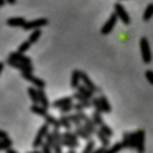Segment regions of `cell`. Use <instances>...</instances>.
I'll list each match as a JSON object with an SVG mask.
<instances>
[{
    "instance_id": "cell-1",
    "label": "cell",
    "mask_w": 153,
    "mask_h": 153,
    "mask_svg": "<svg viewBox=\"0 0 153 153\" xmlns=\"http://www.w3.org/2000/svg\"><path fill=\"white\" fill-rule=\"evenodd\" d=\"M9 58H13L15 61H18L21 65H22V71H28V73H31L33 71V65H31V59L28 58V56H25V55H22V52H12L10 55H9ZM21 71V73H22Z\"/></svg>"
},
{
    "instance_id": "cell-2",
    "label": "cell",
    "mask_w": 153,
    "mask_h": 153,
    "mask_svg": "<svg viewBox=\"0 0 153 153\" xmlns=\"http://www.w3.org/2000/svg\"><path fill=\"white\" fill-rule=\"evenodd\" d=\"M92 120L95 122V125L98 126V129H101L107 137H113V129H111V128H108V126L105 125V122L102 120L101 110H97V108H95V111H94V114H92Z\"/></svg>"
},
{
    "instance_id": "cell-3",
    "label": "cell",
    "mask_w": 153,
    "mask_h": 153,
    "mask_svg": "<svg viewBox=\"0 0 153 153\" xmlns=\"http://www.w3.org/2000/svg\"><path fill=\"white\" fill-rule=\"evenodd\" d=\"M77 137H79V135H77L76 132H70V131H67L65 134H62L61 143H62L64 146L70 147V149H74V147L79 144V138H77Z\"/></svg>"
},
{
    "instance_id": "cell-4",
    "label": "cell",
    "mask_w": 153,
    "mask_h": 153,
    "mask_svg": "<svg viewBox=\"0 0 153 153\" xmlns=\"http://www.w3.org/2000/svg\"><path fill=\"white\" fill-rule=\"evenodd\" d=\"M48 134H49V123H43V125L39 128V131H37V135H36V138H34V141H33V147L42 146V144H43V138H46Z\"/></svg>"
},
{
    "instance_id": "cell-5",
    "label": "cell",
    "mask_w": 153,
    "mask_h": 153,
    "mask_svg": "<svg viewBox=\"0 0 153 153\" xmlns=\"http://www.w3.org/2000/svg\"><path fill=\"white\" fill-rule=\"evenodd\" d=\"M122 144H123V149H134V147H137V132H125Z\"/></svg>"
},
{
    "instance_id": "cell-6",
    "label": "cell",
    "mask_w": 153,
    "mask_h": 153,
    "mask_svg": "<svg viewBox=\"0 0 153 153\" xmlns=\"http://www.w3.org/2000/svg\"><path fill=\"white\" fill-rule=\"evenodd\" d=\"M140 51H141V56L144 62H150L152 61V53H150V46L146 37H141L140 40Z\"/></svg>"
},
{
    "instance_id": "cell-7",
    "label": "cell",
    "mask_w": 153,
    "mask_h": 153,
    "mask_svg": "<svg viewBox=\"0 0 153 153\" xmlns=\"http://www.w3.org/2000/svg\"><path fill=\"white\" fill-rule=\"evenodd\" d=\"M117 15L116 13H111L110 15V18L107 19V22L102 25V28H101V33L105 36V34H110L111 31H113V28H114V25H116V22H117Z\"/></svg>"
},
{
    "instance_id": "cell-8",
    "label": "cell",
    "mask_w": 153,
    "mask_h": 153,
    "mask_svg": "<svg viewBox=\"0 0 153 153\" xmlns=\"http://www.w3.org/2000/svg\"><path fill=\"white\" fill-rule=\"evenodd\" d=\"M114 13L117 15V18H119V19H122V22H123V24H126V25H128V24L131 22L128 12L125 10V7H123L120 3H116V4H114Z\"/></svg>"
},
{
    "instance_id": "cell-9",
    "label": "cell",
    "mask_w": 153,
    "mask_h": 153,
    "mask_svg": "<svg viewBox=\"0 0 153 153\" xmlns=\"http://www.w3.org/2000/svg\"><path fill=\"white\" fill-rule=\"evenodd\" d=\"M48 24V19L46 18H37V19H33V21H28L22 28L27 31V30H37V28H40V27H43V25H46Z\"/></svg>"
},
{
    "instance_id": "cell-10",
    "label": "cell",
    "mask_w": 153,
    "mask_h": 153,
    "mask_svg": "<svg viewBox=\"0 0 153 153\" xmlns=\"http://www.w3.org/2000/svg\"><path fill=\"white\" fill-rule=\"evenodd\" d=\"M22 77L25 79V80H30L34 86H37V88H45V82L40 79V77H36V76H33L31 73H28V71H22Z\"/></svg>"
},
{
    "instance_id": "cell-11",
    "label": "cell",
    "mask_w": 153,
    "mask_h": 153,
    "mask_svg": "<svg viewBox=\"0 0 153 153\" xmlns=\"http://www.w3.org/2000/svg\"><path fill=\"white\" fill-rule=\"evenodd\" d=\"M144 140H146V134L143 129L137 131V150L138 153H144Z\"/></svg>"
},
{
    "instance_id": "cell-12",
    "label": "cell",
    "mask_w": 153,
    "mask_h": 153,
    "mask_svg": "<svg viewBox=\"0 0 153 153\" xmlns=\"http://www.w3.org/2000/svg\"><path fill=\"white\" fill-rule=\"evenodd\" d=\"M25 24H27V21L22 16H12L7 19V25H10V27H21L22 28Z\"/></svg>"
},
{
    "instance_id": "cell-13",
    "label": "cell",
    "mask_w": 153,
    "mask_h": 153,
    "mask_svg": "<svg viewBox=\"0 0 153 153\" xmlns=\"http://www.w3.org/2000/svg\"><path fill=\"white\" fill-rule=\"evenodd\" d=\"M80 76H82V71H79V70H73V73H71V82H70L71 88L77 89V88L80 86V80H82Z\"/></svg>"
},
{
    "instance_id": "cell-14",
    "label": "cell",
    "mask_w": 153,
    "mask_h": 153,
    "mask_svg": "<svg viewBox=\"0 0 153 153\" xmlns=\"http://www.w3.org/2000/svg\"><path fill=\"white\" fill-rule=\"evenodd\" d=\"M80 77H82V82H83V85H85L88 89H91L92 92H98V91H100V89H98V88L94 85V82L89 79V76H88L86 73H82V76H80Z\"/></svg>"
},
{
    "instance_id": "cell-15",
    "label": "cell",
    "mask_w": 153,
    "mask_h": 153,
    "mask_svg": "<svg viewBox=\"0 0 153 153\" xmlns=\"http://www.w3.org/2000/svg\"><path fill=\"white\" fill-rule=\"evenodd\" d=\"M31 111H33V113H36L37 116H42L43 119L49 114V113H48V108L42 107L40 104H33V105H31Z\"/></svg>"
},
{
    "instance_id": "cell-16",
    "label": "cell",
    "mask_w": 153,
    "mask_h": 153,
    "mask_svg": "<svg viewBox=\"0 0 153 153\" xmlns=\"http://www.w3.org/2000/svg\"><path fill=\"white\" fill-rule=\"evenodd\" d=\"M76 134H77L80 138H85V140H89V138H91V134L85 129V126H83L82 123H77V125H76Z\"/></svg>"
},
{
    "instance_id": "cell-17",
    "label": "cell",
    "mask_w": 153,
    "mask_h": 153,
    "mask_svg": "<svg viewBox=\"0 0 153 153\" xmlns=\"http://www.w3.org/2000/svg\"><path fill=\"white\" fill-rule=\"evenodd\" d=\"M27 92H28V95H30L33 104H40V100H39V91H37L34 86H30V88L27 89Z\"/></svg>"
},
{
    "instance_id": "cell-18",
    "label": "cell",
    "mask_w": 153,
    "mask_h": 153,
    "mask_svg": "<svg viewBox=\"0 0 153 153\" xmlns=\"http://www.w3.org/2000/svg\"><path fill=\"white\" fill-rule=\"evenodd\" d=\"M37 91H39V100H40V105H42V107H45V108H48V107H49V101H48V97H46V94H45L43 88H37Z\"/></svg>"
},
{
    "instance_id": "cell-19",
    "label": "cell",
    "mask_w": 153,
    "mask_h": 153,
    "mask_svg": "<svg viewBox=\"0 0 153 153\" xmlns=\"http://www.w3.org/2000/svg\"><path fill=\"white\" fill-rule=\"evenodd\" d=\"M71 100H73V97H65V98H59V100H56V101L53 102V107H56V108H61V107H64V105L73 104V102H71Z\"/></svg>"
},
{
    "instance_id": "cell-20",
    "label": "cell",
    "mask_w": 153,
    "mask_h": 153,
    "mask_svg": "<svg viewBox=\"0 0 153 153\" xmlns=\"http://www.w3.org/2000/svg\"><path fill=\"white\" fill-rule=\"evenodd\" d=\"M95 135L98 137V140L101 141V144L104 147H107L108 146V143H110V137H107L104 132H102L101 129H97V132H95Z\"/></svg>"
},
{
    "instance_id": "cell-21",
    "label": "cell",
    "mask_w": 153,
    "mask_h": 153,
    "mask_svg": "<svg viewBox=\"0 0 153 153\" xmlns=\"http://www.w3.org/2000/svg\"><path fill=\"white\" fill-rule=\"evenodd\" d=\"M100 107H101V111H104V113L111 111V105H110V102L105 97H100Z\"/></svg>"
},
{
    "instance_id": "cell-22",
    "label": "cell",
    "mask_w": 153,
    "mask_h": 153,
    "mask_svg": "<svg viewBox=\"0 0 153 153\" xmlns=\"http://www.w3.org/2000/svg\"><path fill=\"white\" fill-rule=\"evenodd\" d=\"M42 36V30L40 28H37V30H33V33H31V36L28 37V42L33 45V43H36L37 40H39V37Z\"/></svg>"
},
{
    "instance_id": "cell-23",
    "label": "cell",
    "mask_w": 153,
    "mask_h": 153,
    "mask_svg": "<svg viewBox=\"0 0 153 153\" xmlns=\"http://www.w3.org/2000/svg\"><path fill=\"white\" fill-rule=\"evenodd\" d=\"M77 92H80L82 95H85V97H86V98H89V100L92 98V94H94V92H92L91 89H88L85 85H80V86L77 88Z\"/></svg>"
},
{
    "instance_id": "cell-24",
    "label": "cell",
    "mask_w": 153,
    "mask_h": 153,
    "mask_svg": "<svg viewBox=\"0 0 153 153\" xmlns=\"http://www.w3.org/2000/svg\"><path fill=\"white\" fill-rule=\"evenodd\" d=\"M45 120H46V123L52 125L53 128H61V122H59V119H55V117H52L51 114H48V116L45 117Z\"/></svg>"
},
{
    "instance_id": "cell-25",
    "label": "cell",
    "mask_w": 153,
    "mask_h": 153,
    "mask_svg": "<svg viewBox=\"0 0 153 153\" xmlns=\"http://www.w3.org/2000/svg\"><path fill=\"white\" fill-rule=\"evenodd\" d=\"M152 15H153V3H150V4L146 7L144 13H143V19H144V21H149V19L152 18Z\"/></svg>"
},
{
    "instance_id": "cell-26",
    "label": "cell",
    "mask_w": 153,
    "mask_h": 153,
    "mask_svg": "<svg viewBox=\"0 0 153 153\" xmlns=\"http://www.w3.org/2000/svg\"><path fill=\"white\" fill-rule=\"evenodd\" d=\"M59 122H61V126H64L67 131L71 128V122L68 120V117L67 116H64V114H61V117H59Z\"/></svg>"
},
{
    "instance_id": "cell-27",
    "label": "cell",
    "mask_w": 153,
    "mask_h": 153,
    "mask_svg": "<svg viewBox=\"0 0 153 153\" xmlns=\"http://www.w3.org/2000/svg\"><path fill=\"white\" fill-rule=\"evenodd\" d=\"M120 149H123V144H122V143H116V144L111 146L110 149H105V152L104 153H117Z\"/></svg>"
},
{
    "instance_id": "cell-28",
    "label": "cell",
    "mask_w": 153,
    "mask_h": 153,
    "mask_svg": "<svg viewBox=\"0 0 153 153\" xmlns=\"http://www.w3.org/2000/svg\"><path fill=\"white\" fill-rule=\"evenodd\" d=\"M95 150V144H94V141L92 140H89L88 141V144L85 146V149H83V153H92Z\"/></svg>"
},
{
    "instance_id": "cell-29",
    "label": "cell",
    "mask_w": 153,
    "mask_h": 153,
    "mask_svg": "<svg viewBox=\"0 0 153 153\" xmlns=\"http://www.w3.org/2000/svg\"><path fill=\"white\" fill-rule=\"evenodd\" d=\"M30 46H31V43H30V42H28V39H27L25 42H22V43L19 45L18 51H19V52H22V53H24V52H27V51H28V48H30Z\"/></svg>"
},
{
    "instance_id": "cell-30",
    "label": "cell",
    "mask_w": 153,
    "mask_h": 153,
    "mask_svg": "<svg viewBox=\"0 0 153 153\" xmlns=\"http://www.w3.org/2000/svg\"><path fill=\"white\" fill-rule=\"evenodd\" d=\"M10 144H12V141L7 138V140H0V150H7L9 147H10Z\"/></svg>"
},
{
    "instance_id": "cell-31",
    "label": "cell",
    "mask_w": 153,
    "mask_h": 153,
    "mask_svg": "<svg viewBox=\"0 0 153 153\" xmlns=\"http://www.w3.org/2000/svg\"><path fill=\"white\" fill-rule=\"evenodd\" d=\"M74 108V104H68V105H64V107H61V114H65L67 111H70V110H73Z\"/></svg>"
},
{
    "instance_id": "cell-32",
    "label": "cell",
    "mask_w": 153,
    "mask_h": 153,
    "mask_svg": "<svg viewBox=\"0 0 153 153\" xmlns=\"http://www.w3.org/2000/svg\"><path fill=\"white\" fill-rule=\"evenodd\" d=\"M52 147L48 144V143H45V144H42V153H52L51 150Z\"/></svg>"
},
{
    "instance_id": "cell-33",
    "label": "cell",
    "mask_w": 153,
    "mask_h": 153,
    "mask_svg": "<svg viewBox=\"0 0 153 153\" xmlns=\"http://www.w3.org/2000/svg\"><path fill=\"white\" fill-rule=\"evenodd\" d=\"M146 79L153 85V71L152 70H147V71H146Z\"/></svg>"
},
{
    "instance_id": "cell-34",
    "label": "cell",
    "mask_w": 153,
    "mask_h": 153,
    "mask_svg": "<svg viewBox=\"0 0 153 153\" xmlns=\"http://www.w3.org/2000/svg\"><path fill=\"white\" fill-rule=\"evenodd\" d=\"M83 108H85V105H83V104H80V102L74 104V110H77V111H82Z\"/></svg>"
},
{
    "instance_id": "cell-35",
    "label": "cell",
    "mask_w": 153,
    "mask_h": 153,
    "mask_svg": "<svg viewBox=\"0 0 153 153\" xmlns=\"http://www.w3.org/2000/svg\"><path fill=\"white\" fill-rule=\"evenodd\" d=\"M7 138H9L7 132H4V131H1V129H0V140H7Z\"/></svg>"
},
{
    "instance_id": "cell-36",
    "label": "cell",
    "mask_w": 153,
    "mask_h": 153,
    "mask_svg": "<svg viewBox=\"0 0 153 153\" xmlns=\"http://www.w3.org/2000/svg\"><path fill=\"white\" fill-rule=\"evenodd\" d=\"M105 149H107V147H104V146H102V147H100V149H95L92 153H104L105 152Z\"/></svg>"
},
{
    "instance_id": "cell-37",
    "label": "cell",
    "mask_w": 153,
    "mask_h": 153,
    "mask_svg": "<svg viewBox=\"0 0 153 153\" xmlns=\"http://www.w3.org/2000/svg\"><path fill=\"white\" fill-rule=\"evenodd\" d=\"M3 67H4V64H3V62H1V61H0V73H1V71H3Z\"/></svg>"
},
{
    "instance_id": "cell-38",
    "label": "cell",
    "mask_w": 153,
    "mask_h": 153,
    "mask_svg": "<svg viewBox=\"0 0 153 153\" xmlns=\"http://www.w3.org/2000/svg\"><path fill=\"white\" fill-rule=\"evenodd\" d=\"M6 1H7V3H10V4H15V1H16V0H6Z\"/></svg>"
},
{
    "instance_id": "cell-39",
    "label": "cell",
    "mask_w": 153,
    "mask_h": 153,
    "mask_svg": "<svg viewBox=\"0 0 153 153\" xmlns=\"http://www.w3.org/2000/svg\"><path fill=\"white\" fill-rule=\"evenodd\" d=\"M7 153H16V152H15L13 149H10V147H9V149H7Z\"/></svg>"
},
{
    "instance_id": "cell-40",
    "label": "cell",
    "mask_w": 153,
    "mask_h": 153,
    "mask_svg": "<svg viewBox=\"0 0 153 153\" xmlns=\"http://www.w3.org/2000/svg\"><path fill=\"white\" fill-rule=\"evenodd\" d=\"M4 3H6V0H0V6H3Z\"/></svg>"
},
{
    "instance_id": "cell-41",
    "label": "cell",
    "mask_w": 153,
    "mask_h": 153,
    "mask_svg": "<svg viewBox=\"0 0 153 153\" xmlns=\"http://www.w3.org/2000/svg\"><path fill=\"white\" fill-rule=\"evenodd\" d=\"M68 153H74V150H73V149H70V152Z\"/></svg>"
},
{
    "instance_id": "cell-42",
    "label": "cell",
    "mask_w": 153,
    "mask_h": 153,
    "mask_svg": "<svg viewBox=\"0 0 153 153\" xmlns=\"http://www.w3.org/2000/svg\"><path fill=\"white\" fill-rule=\"evenodd\" d=\"M30 153H40V152H30Z\"/></svg>"
}]
</instances>
